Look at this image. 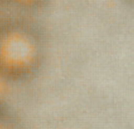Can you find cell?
I'll return each mask as SVG.
<instances>
[{
	"label": "cell",
	"instance_id": "1",
	"mask_svg": "<svg viewBox=\"0 0 134 129\" xmlns=\"http://www.w3.org/2000/svg\"><path fill=\"white\" fill-rule=\"evenodd\" d=\"M43 41L37 29L23 21L0 26V72L11 83L34 77L43 61Z\"/></svg>",
	"mask_w": 134,
	"mask_h": 129
},
{
	"label": "cell",
	"instance_id": "2",
	"mask_svg": "<svg viewBox=\"0 0 134 129\" xmlns=\"http://www.w3.org/2000/svg\"><path fill=\"white\" fill-rule=\"evenodd\" d=\"M13 8L24 11H36L47 6L51 0H0Z\"/></svg>",
	"mask_w": 134,
	"mask_h": 129
},
{
	"label": "cell",
	"instance_id": "3",
	"mask_svg": "<svg viewBox=\"0 0 134 129\" xmlns=\"http://www.w3.org/2000/svg\"><path fill=\"white\" fill-rule=\"evenodd\" d=\"M0 129H22V127L11 114L0 108Z\"/></svg>",
	"mask_w": 134,
	"mask_h": 129
},
{
	"label": "cell",
	"instance_id": "4",
	"mask_svg": "<svg viewBox=\"0 0 134 129\" xmlns=\"http://www.w3.org/2000/svg\"><path fill=\"white\" fill-rule=\"evenodd\" d=\"M10 84L11 82L0 72V108H2V105L4 104L6 98L8 97Z\"/></svg>",
	"mask_w": 134,
	"mask_h": 129
},
{
	"label": "cell",
	"instance_id": "5",
	"mask_svg": "<svg viewBox=\"0 0 134 129\" xmlns=\"http://www.w3.org/2000/svg\"><path fill=\"white\" fill-rule=\"evenodd\" d=\"M3 23V20H2V18H1V15H0V26H1V24Z\"/></svg>",
	"mask_w": 134,
	"mask_h": 129
},
{
	"label": "cell",
	"instance_id": "6",
	"mask_svg": "<svg viewBox=\"0 0 134 129\" xmlns=\"http://www.w3.org/2000/svg\"><path fill=\"white\" fill-rule=\"evenodd\" d=\"M125 2H130V3H132L133 2V0H124Z\"/></svg>",
	"mask_w": 134,
	"mask_h": 129
}]
</instances>
